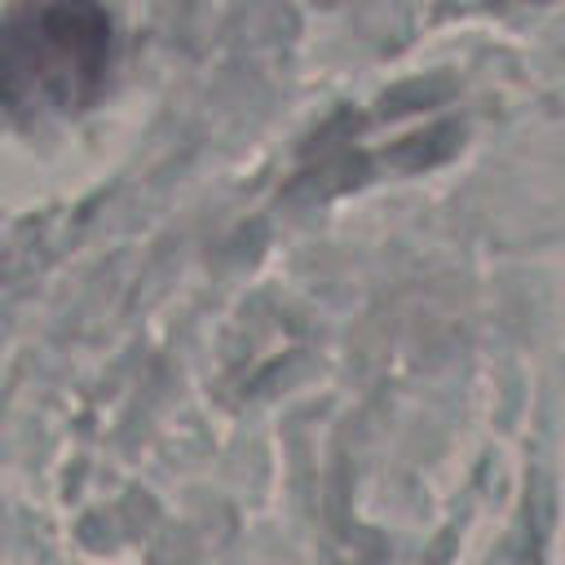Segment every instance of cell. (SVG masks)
I'll use <instances>...</instances> for the list:
<instances>
[{
	"label": "cell",
	"instance_id": "1",
	"mask_svg": "<svg viewBox=\"0 0 565 565\" xmlns=\"http://www.w3.org/2000/svg\"><path fill=\"white\" fill-rule=\"evenodd\" d=\"M110 66V18L97 4H18L0 18V106L22 119L84 110Z\"/></svg>",
	"mask_w": 565,
	"mask_h": 565
}]
</instances>
